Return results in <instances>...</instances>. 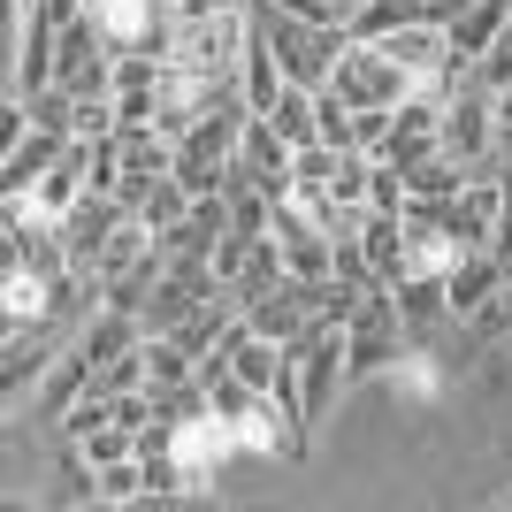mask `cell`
<instances>
[{"label":"cell","instance_id":"obj_1","mask_svg":"<svg viewBox=\"0 0 512 512\" xmlns=\"http://www.w3.org/2000/svg\"><path fill=\"white\" fill-rule=\"evenodd\" d=\"M444 153L459 161V169H490V153H497V92L490 85H474V77H459L451 85V100H444Z\"/></svg>","mask_w":512,"mask_h":512},{"label":"cell","instance_id":"obj_2","mask_svg":"<svg viewBox=\"0 0 512 512\" xmlns=\"http://www.w3.org/2000/svg\"><path fill=\"white\" fill-rule=\"evenodd\" d=\"M413 85H421V77H406L375 39H352L337 54V77H329V92H337L344 107H398Z\"/></svg>","mask_w":512,"mask_h":512},{"label":"cell","instance_id":"obj_3","mask_svg":"<svg viewBox=\"0 0 512 512\" xmlns=\"http://www.w3.org/2000/svg\"><path fill=\"white\" fill-rule=\"evenodd\" d=\"M130 222V207L115 192H85L77 199V207L62 214V253H69V268H77V276L92 283V268H100V253H107V237L123 230ZM92 291H100V283H92Z\"/></svg>","mask_w":512,"mask_h":512},{"label":"cell","instance_id":"obj_4","mask_svg":"<svg viewBox=\"0 0 512 512\" xmlns=\"http://www.w3.org/2000/svg\"><path fill=\"white\" fill-rule=\"evenodd\" d=\"M398 299H390V283L383 291H367L360 314L344 321V352H352V375H383V367H398Z\"/></svg>","mask_w":512,"mask_h":512},{"label":"cell","instance_id":"obj_5","mask_svg":"<svg viewBox=\"0 0 512 512\" xmlns=\"http://www.w3.org/2000/svg\"><path fill=\"white\" fill-rule=\"evenodd\" d=\"M428 207H436V222H444L451 237H459V245H490L497 237V207H505V176H467V184H459V199H428Z\"/></svg>","mask_w":512,"mask_h":512},{"label":"cell","instance_id":"obj_6","mask_svg":"<svg viewBox=\"0 0 512 512\" xmlns=\"http://www.w3.org/2000/svg\"><path fill=\"white\" fill-rule=\"evenodd\" d=\"M444 299H451V321L490 314V299H505V253H490V245L459 253V260H451V276H444Z\"/></svg>","mask_w":512,"mask_h":512},{"label":"cell","instance_id":"obj_7","mask_svg":"<svg viewBox=\"0 0 512 512\" xmlns=\"http://www.w3.org/2000/svg\"><path fill=\"white\" fill-rule=\"evenodd\" d=\"M375 46H383L406 77H444V69H451V31H444V23H398V31L375 39Z\"/></svg>","mask_w":512,"mask_h":512},{"label":"cell","instance_id":"obj_8","mask_svg":"<svg viewBox=\"0 0 512 512\" xmlns=\"http://www.w3.org/2000/svg\"><path fill=\"white\" fill-rule=\"evenodd\" d=\"M62 153H69V130L31 123V130L16 138V146H8V161H0V192H31V184H39V176L54 169Z\"/></svg>","mask_w":512,"mask_h":512},{"label":"cell","instance_id":"obj_9","mask_svg":"<svg viewBox=\"0 0 512 512\" xmlns=\"http://www.w3.org/2000/svg\"><path fill=\"white\" fill-rule=\"evenodd\" d=\"M92 390V360L77 352V344H62L54 360H46V375H39V390H31V406H39V421H62L77 398Z\"/></svg>","mask_w":512,"mask_h":512},{"label":"cell","instance_id":"obj_10","mask_svg":"<svg viewBox=\"0 0 512 512\" xmlns=\"http://www.w3.org/2000/svg\"><path fill=\"white\" fill-rule=\"evenodd\" d=\"M85 16H92V31H100L107 54H138L146 31H153V16H169V8H146V0H85Z\"/></svg>","mask_w":512,"mask_h":512},{"label":"cell","instance_id":"obj_11","mask_svg":"<svg viewBox=\"0 0 512 512\" xmlns=\"http://www.w3.org/2000/svg\"><path fill=\"white\" fill-rule=\"evenodd\" d=\"M360 253L375 260V276H383V283H398V276H406V214L367 207L360 214Z\"/></svg>","mask_w":512,"mask_h":512},{"label":"cell","instance_id":"obj_12","mask_svg":"<svg viewBox=\"0 0 512 512\" xmlns=\"http://www.w3.org/2000/svg\"><path fill=\"white\" fill-rule=\"evenodd\" d=\"M153 253H161V237H153L146 222H138V214H130L123 230L107 237V253H100V268H92V283H100V299H107V283H123L130 268H146Z\"/></svg>","mask_w":512,"mask_h":512},{"label":"cell","instance_id":"obj_13","mask_svg":"<svg viewBox=\"0 0 512 512\" xmlns=\"http://www.w3.org/2000/svg\"><path fill=\"white\" fill-rule=\"evenodd\" d=\"M283 85H291V77H283L276 46H268V39L253 31V46H245V62H237V92H245V107H253V115H268Z\"/></svg>","mask_w":512,"mask_h":512},{"label":"cell","instance_id":"obj_14","mask_svg":"<svg viewBox=\"0 0 512 512\" xmlns=\"http://www.w3.org/2000/svg\"><path fill=\"white\" fill-rule=\"evenodd\" d=\"M390 299H398V321H406V329H436V321H451L444 276H398V283H390Z\"/></svg>","mask_w":512,"mask_h":512},{"label":"cell","instance_id":"obj_15","mask_svg":"<svg viewBox=\"0 0 512 512\" xmlns=\"http://www.w3.org/2000/svg\"><path fill=\"white\" fill-rule=\"evenodd\" d=\"M268 123H276L291 146H314V138H321V92L314 85H283L276 107H268Z\"/></svg>","mask_w":512,"mask_h":512},{"label":"cell","instance_id":"obj_16","mask_svg":"<svg viewBox=\"0 0 512 512\" xmlns=\"http://www.w3.org/2000/svg\"><path fill=\"white\" fill-rule=\"evenodd\" d=\"M92 505H153V490H146V467H138V459L92 467Z\"/></svg>","mask_w":512,"mask_h":512},{"label":"cell","instance_id":"obj_17","mask_svg":"<svg viewBox=\"0 0 512 512\" xmlns=\"http://www.w3.org/2000/svg\"><path fill=\"white\" fill-rule=\"evenodd\" d=\"M184 214H192V192H184V176H161V184H153V192L138 199V222H146L153 237H169L176 222H184Z\"/></svg>","mask_w":512,"mask_h":512},{"label":"cell","instance_id":"obj_18","mask_svg":"<svg viewBox=\"0 0 512 512\" xmlns=\"http://www.w3.org/2000/svg\"><path fill=\"white\" fill-rule=\"evenodd\" d=\"M69 451H77L85 467H115V459H138V428L130 421H100L85 444H69Z\"/></svg>","mask_w":512,"mask_h":512},{"label":"cell","instance_id":"obj_19","mask_svg":"<svg viewBox=\"0 0 512 512\" xmlns=\"http://www.w3.org/2000/svg\"><path fill=\"white\" fill-rule=\"evenodd\" d=\"M92 390L100 398H123V390H146V337L130 344V352H115V360L92 367Z\"/></svg>","mask_w":512,"mask_h":512},{"label":"cell","instance_id":"obj_20","mask_svg":"<svg viewBox=\"0 0 512 512\" xmlns=\"http://www.w3.org/2000/svg\"><path fill=\"white\" fill-rule=\"evenodd\" d=\"M406 169H390V161H375V176H367V207H383V214H406Z\"/></svg>","mask_w":512,"mask_h":512},{"label":"cell","instance_id":"obj_21","mask_svg":"<svg viewBox=\"0 0 512 512\" xmlns=\"http://www.w3.org/2000/svg\"><path fill=\"white\" fill-rule=\"evenodd\" d=\"M474 85H490V92H505V85H512V23L490 39V54L474 62Z\"/></svg>","mask_w":512,"mask_h":512},{"label":"cell","instance_id":"obj_22","mask_svg":"<svg viewBox=\"0 0 512 512\" xmlns=\"http://www.w3.org/2000/svg\"><path fill=\"white\" fill-rule=\"evenodd\" d=\"M360 115V146L367 153H383V138H390V107H352Z\"/></svg>","mask_w":512,"mask_h":512},{"label":"cell","instance_id":"obj_23","mask_svg":"<svg viewBox=\"0 0 512 512\" xmlns=\"http://www.w3.org/2000/svg\"><path fill=\"white\" fill-rule=\"evenodd\" d=\"M222 8H253V0H176V23H199V16H222Z\"/></svg>","mask_w":512,"mask_h":512},{"label":"cell","instance_id":"obj_24","mask_svg":"<svg viewBox=\"0 0 512 512\" xmlns=\"http://www.w3.org/2000/svg\"><path fill=\"white\" fill-rule=\"evenodd\" d=\"M497 138H512V85L497 92Z\"/></svg>","mask_w":512,"mask_h":512},{"label":"cell","instance_id":"obj_25","mask_svg":"<svg viewBox=\"0 0 512 512\" xmlns=\"http://www.w3.org/2000/svg\"><path fill=\"white\" fill-rule=\"evenodd\" d=\"M337 8H344V23H352V8H360V0H337Z\"/></svg>","mask_w":512,"mask_h":512},{"label":"cell","instance_id":"obj_26","mask_svg":"<svg viewBox=\"0 0 512 512\" xmlns=\"http://www.w3.org/2000/svg\"><path fill=\"white\" fill-rule=\"evenodd\" d=\"M146 8H176V0H146Z\"/></svg>","mask_w":512,"mask_h":512}]
</instances>
